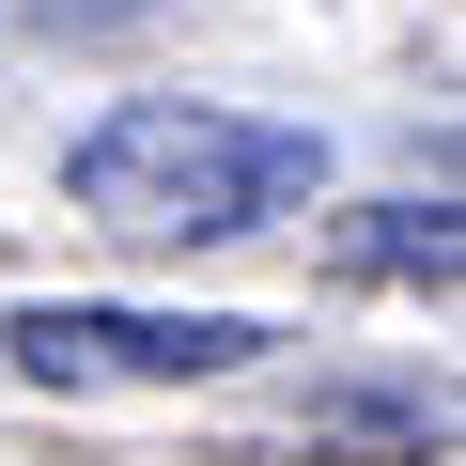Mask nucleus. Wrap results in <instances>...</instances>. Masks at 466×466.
I'll return each instance as SVG.
<instances>
[{
  "label": "nucleus",
  "instance_id": "obj_2",
  "mask_svg": "<svg viewBox=\"0 0 466 466\" xmlns=\"http://www.w3.org/2000/svg\"><path fill=\"white\" fill-rule=\"evenodd\" d=\"M0 342H16L32 389H202V373L265 358L249 311H109V296H32Z\"/></svg>",
  "mask_w": 466,
  "mask_h": 466
},
{
  "label": "nucleus",
  "instance_id": "obj_1",
  "mask_svg": "<svg viewBox=\"0 0 466 466\" xmlns=\"http://www.w3.org/2000/svg\"><path fill=\"white\" fill-rule=\"evenodd\" d=\"M327 187V140L311 125H265V109H202V94H125L78 156H63V202L125 249H233Z\"/></svg>",
  "mask_w": 466,
  "mask_h": 466
},
{
  "label": "nucleus",
  "instance_id": "obj_3",
  "mask_svg": "<svg viewBox=\"0 0 466 466\" xmlns=\"http://www.w3.org/2000/svg\"><path fill=\"white\" fill-rule=\"evenodd\" d=\"M342 265H358V280L451 296V280H466V233H451V202H373V218H342Z\"/></svg>",
  "mask_w": 466,
  "mask_h": 466
}]
</instances>
